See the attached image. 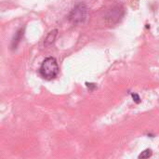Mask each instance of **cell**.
Returning a JSON list of instances; mask_svg holds the SVG:
<instances>
[{
    "label": "cell",
    "mask_w": 159,
    "mask_h": 159,
    "mask_svg": "<svg viewBox=\"0 0 159 159\" xmlns=\"http://www.w3.org/2000/svg\"><path fill=\"white\" fill-rule=\"evenodd\" d=\"M39 74L46 80L54 79L59 74V65L56 59L53 57L46 58L39 68Z\"/></svg>",
    "instance_id": "obj_1"
},
{
    "label": "cell",
    "mask_w": 159,
    "mask_h": 159,
    "mask_svg": "<svg viewBox=\"0 0 159 159\" xmlns=\"http://www.w3.org/2000/svg\"><path fill=\"white\" fill-rule=\"evenodd\" d=\"M87 17V7L84 4H78L70 13L69 20L74 23L83 22Z\"/></svg>",
    "instance_id": "obj_2"
},
{
    "label": "cell",
    "mask_w": 159,
    "mask_h": 159,
    "mask_svg": "<svg viewBox=\"0 0 159 159\" xmlns=\"http://www.w3.org/2000/svg\"><path fill=\"white\" fill-rule=\"evenodd\" d=\"M57 32H58V30H54V31H51V32L48 34V35L47 36V38H46V40H45V45H46V46L51 44V43L54 41V39H55V37H56V35H57Z\"/></svg>",
    "instance_id": "obj_3"
},
{
    "label": "cell",
    "mask_w": 159,
    "mask_h": 159,
    "mask_svg": "<svg viewBox=\"0 0 159 159\" xmlns=\"http://www.w3.org/2000/svg\"><path fill=\"white\" fill-rule=\"evenodd\" d=\"M153 155V152L151 149H146L144 150L140 156H139V158H149L150 157H152Z\"/></svg>",
    "instance_id": "obj_4"
},
{
    "label": "cell",
    "mask_w": 159,
    "mask_h": 159,
    "mask_svg": "<svg viewBox=\"0 0 159 159\" xmlns=\"http://www.w3.org/2000/svg\"><path fill=\"white\" fill-rule=\"evenodd\" d=\"M131 96H132V98H133V101H134L135 102L139 103V102H141V99H140V97H139V95H138V94H132Z\"/></svg>",
    "instance_id": "obj_5"
}]
</instances>
